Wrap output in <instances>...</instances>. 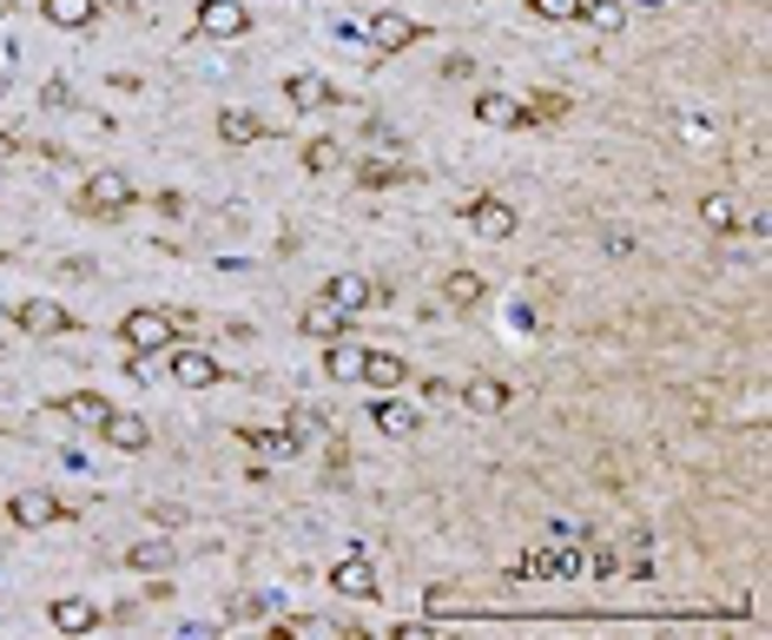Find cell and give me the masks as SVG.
I'll list each match as a JSON object with an SVG mask.
<instances>
[{
    "label": "cell",
    "mask_w": 772,
    "mask_h": 640,
    "mask_svg": "<svg viewBox=\"0 0 772 640\" xmlns=\"http://www.w3.org/2000/svg\"><path fill=\"white\" fill-rule=\"evenodd\" d=\"M172 376H179L186 389H205V383H218L225 370H218V363H212L205 350H179V357H172Z\"/></svg>",
    "instance_id": "17"
},
{
    "label": "cell",
    "mask_w": 772,
    "mask_h": 640,
    "mask_svg": "<svg viewBox=\"0 0 772 640\" xmlns=\"http://www.w3.org/2000/svg\"><path fill=\"white\" fill-rule=\"evenodd\" d=\"M40 14H47L53 27H93L100 0H40Z\"/></svg>",
    "instance_id": "21"
},
{
    "label": "cell",
    "mask_w": 772,
    "mask_h": 640,
    "mask_svg": "<svg viewBox=\"0 0 772 640\" xmlns=\"http://www.w3.org/2000/svg\"><path fill=\"white\" fill-rule=\"evenodd\" d=\"M8 515H14V528H53V522H66V509H60L47 489H21V496L8 502Z\"/></svg>",
    "instance_id": "5"
},
{
    "label": "cell",
    "mask_w": 772,
    "mask_h": 640,
    "mask_svg": "<svg viewBox=\"0 0 772 640\" xmlns=\"http://www.w3.org/2000/svg\"><path fill=\"white\" fill-rule=\"evenodd\" d=\"M370 423H377V430H383V436H409V430H416V423H422V417H416V410H409V404H396V396H383V404H377V410H370Z\"/></svg>",
    "instance_id": "24"
},
{
    "label": "cell",
    "mask_w": 772,
    "mask_h": 640,
    "mask_svg": "<svg viewBox=\"0 0 772 640\" xmlns=\"http://www.w3.org/2000/svg\"><path fill=\"white\" fill-rule=\"evenodd\" d=\"M370 389H403L409 383V363L396 357V350H364V370H357Z\"/></svg>",
    "instance_id": "9"
},
{
    "label": "cell",
    "mask_w": 772,
    "mask_h": 640,
    "mask_svg": "<svg viewBox=\"0 0 772 640\" xmlns=\"http://www.w3.org/2000/svg\"><path fill=\"white\" fill-rule=\"evenodd\" d=\"M476 119L482 126H529V106H515L508 93H482L476 100Z\"/></svg>",
    "instance_id": "19"
},
{
    "label": "cell",
    "mask_w": 772,
    "mask_h": 640,
    "mask_svg": "<svg viewBox=\"0 0 772 640\" xmlns=\"http://www.w3.org/2000/svg\"><path fill=\"white\" fill-rule=\"evenodd\" d=\"M284 100H291L298 113H317V106H330L337 93H330V79H317V73H291V79H284Z\"/></svg>",
    "instance_id": "12"
},
{
    "label": "cell",
    "mask_w": 772,
    "mask_h": 640,
    "mask_svg": "<svg viewBox=\"0 0 772 640\" xmlns=\"http://www.w3.org/2000/svg\"><path fill=\"white\" fill-rule=\"evenodd\" d=\"M529 14H542V21H574L581 0H529Z\"/></svg>",
    "instance_id": "31"
},
{
    "label": "cell",
    "mask_w": 772,
    "mask_h": 640,
    "mask_svg": "<svg viewBox=\"0 0 772 640\" xmlns=\"http://www.w3.org/2000/svg\"><path fill=\"white\" fill-rule=\"evenodd\" d=\"M60 410H66L73 423H86V430H100V423L113 417V404H106V396H100V389H79V396H66V404H60Z\"/></svg>",
    "instance_id": "23"
},
{
    "label": "cell",
    "mask_w": 772,
    "mask_h": 640,
    "mask_svg": "<svg viewBox=\"0 0 772 640\" xmlns=\"http://www.w3.org/2000/svg\"><path fill=\"white\" fill-rule=\"evenodd\" d=\"M337 158H343V145H337V139H311V145H304V166H311V172H330Z\"/></svg>",
    "instance_id": "29"
},
{
    "label": "cell",
    "mask_w": 772,
    "mask_h": 640,
    "mask_svg": "<svg viewBox=\"0 0 772 640\" xmlns=\"http://www.w3.org/2000/svg\"><path fill=\"white\" fill-rule=\"evenodd\" d=\"M443 304H450V310H476V304H482V278H476V271H450V278H443Z\"/></svg>",
    "instance_id": "26"
},
{
    "label": "cell",
    "mask_w": 772,
    "mask_h": 640,
    "mask_svg": "<svg viewBox=\"0 0 772 640\" xmlns=\"http://www.w3.org/2000/svg\"><path fill=\"white\" fill-rule=\"evenodd\" d=\"M126 205H132V179L126 172H93L79 185V212L86 218H119Z\"/></svg>",
    "instance_id": "1"
},
{
    "label": "cell",
    "mask_w": 772,
    "mask_h": 640,
    "mask_svg": "<svg viewBox=\"0 0 772 640\" xmlns=\"http://www.w3.org/2000/svg\"><path fill=\"white\" fill-rule=\"evenodd\" d=\"M265 614H271L265 594H238V601H231V620H265Z\"/></svg>",
    "instance_id": "33"
},
{
    "label": "cell",
    "mask_w": 772,
    "mask_h": 640,
    "mask_svg": "<svg viewBox=\"0 0 772 640\" xmlns=\"http://www.w3.org/2000/svg\"><path fill=\"white\" fill-rule=\"evenodd\" d=\"M218 132H225L231 145H251V139H265V119H257L251 106H225V113H218Z\"/></svg>",
    "instance_id": "20"
},
{
    "label": "cell",
    "mask_w": 772,
    "mask_h": 640,
    "mask_svg": "<svg viewBox=\"0 0 772 640\" xmlns=\"http://www.w3.org/2000/svg\"><path fill=\"white\" fill-rule=\"evenodd\" d=\"M330 588H337V594H351V601H370V594H377V575H370L364 554H351V562H337V568H330Z\"/></svg>",
    "instance_id": "10"
},
{
    "label": "cell",
    "mask_w": 772,
    "mask_h": 640,
    "mask_svg": "<svg viewBox=\"0 0 772 640\" xmlns=\"http://www.w3.org/2000/svg\"><path fill=\"white\" fill-rule=\"evenodd\" d=\"M463 404H469V410H482V417H495V410H508V383H495V376H476V383L463 389Z\"/></svg>",
    "instance_id": "25"
},
{
    "label": "cell",
    "mask_w": 772,
    "mask_h": 640,
    "mask_svg": "<svg viewBox=\"0 0 772 640\" xmlns=\"http://www.w3.org/2000/svg\"><path fill=\"white\" fill-rule=\"evenodd\" d=\"M364 40H370V47H383V53H403V47H416V40H422V27H416L409 14L383 8V14H377V21L364 27Z\"/></svg>",
    "instance_id": "4"
},
{
    "label": "cell",
    "mask_w": 772,
    "mask_h": 640,
    "mask_svg": "<svg viewBox=\"0 0 772 640\" xmlns=\"http://www.w3.org/2000/svg\"><path fill=\"white\" fill-rule=\"evenodd\" d=\"M469 225H476V238H515V205L508 199H476Z\"/></svg>",
    "instance_id": "8"
},
{
    "label": "cell",
    "mask_w": 772,
    "mask_h": 640,
    "mask_svg": "<svg viewBox=\"0 0 772 640\" xmlns=\"http://www.w3.org/2000/svg\"><path fill=\"white\" fill-rule=\"evenodd\" d=\"M324 297H330L343 317H357V310H370V297H377V291H370V278H364V271H337V278L324 284Z\"/></svg>",
    "instance_id": "7"
},
{
    "label": "cell",
    "mask_w": 772,
    "mask_h": 640,
    "mask_svg": "<svg viewBox=\"0 0 772 640\" xmlns=\"http://www.w3.org/2000/svg\"><path fill=\"white\" fill-rule=\"evenodd\" d=\"M14 324H21L27 337H60V331H73V317H66L60 304H47V297H27V304L14 310Z\"/></svg>",
    "instance_id": "6"
},
{
    "label": "cell",
    "mask_w": 772,
    "mask_h": 640,
    "mask_svg": "<svg viewBox=\"0 0 772 640\" xmlns=\"http://www.w3.org/2000/svg\"><path fill=\"white\" fill-rule=\"evenodd\" d=\"M561 113H568L561 93H535V100H529V126H535V119H561Z\"/></svg>",
    "instance_id": "32"
},
{
    "label": "cell",
    "mask_w": 772,
    "mask_h": 640,
    "mask_svg": "<svg viewBox=\"0 0 772 640\" xmlns=\"http://www.w3.org/2000/svg\"><path fill=\"white\" fill-rule=\"evenodd\" d=\"M47 620H53V633H86L100 614H93V601H79V594H60L53 607H47Z\"/></svg>",
    "instance_id": "14"
},
{
    "label": "cell",
    "mask_w": 772,
    "mask_h": 640,
    "mask_svg": "<svg viewBox=\"0 0 772 640\" xmlns=\"http://www.w3.org/2000/svg\"><path fill=\"white\" fill-rule=\"evenodd\" d=\"M409 179H416L409 158H364V166H357V185H370V192H383V185H409Z\"/></svg>",
    "instance_id": "13"
},
{
    "label": "cell",
    "mask_w": 772,
    "mask_h": 640,
    "mask_svg": "<svg viewBox=\"0 0 772 640\" xmlns=\"http://www.w3.org/2000/svg\"><path fill=\"white\" fill-rule=\"evenodd\" d=\"M244 443H251L257 456H298V449H304L298 430H251V423H244Z\"/></svg>",
    "instance_id": "27"
},
{
    "label": "cell",
    "mask_w": 772,
    "mask_h": 640,
    "mask_svg": "<svg viewBox=\"0 0 772 640\" xmlns=\"http://www.w3.org/2000/svg\"><path fill=\"white\" fill-rule=\"evenodd\" d=\"M126 562H132L139 575H159V568H172V562H179V548H172L165 535H152V541H132V548H126Z\"/></svg>",
    "instance_id": "16"
},
{
    "label": "cell",
    "mask_w": 772,
    "mask_h": 640,
    "mask_svg": "<svg viewBox=\"0 0 772 640\" xmlns=\"http://www.w3.org/2000/svg\"><path fill=\"white\" fill-rule=\"evenodd\" d=\"M587 562H581V548H574V535H555V548H542V575H555V581H574Z\"/></svg>",
    "instance_id": "15"
},
{
    "label": "cell",
    "mask_w": 772,
    "mask_h": 640,
    "mask_svg": "<svg viewBox=\"0 0 772 640\" xmlns=\"http://www.w3.org/2000/svg\"><path fill=\"white\" fill-rule=\"evenodd\" d=\"M27 8H40V0H27Z\"/></svg>",
    "instance_id": "35"
},
{
    "label": "cell",
    "mask_w": 772,
    "mask_h": 640,
    "mask_svg": "<svg viewBox=\"0 0 772 640\" xmlns=\"http://www.w3.org/2000/svg\"><path fill=\"white\" fill-rule=\"evenodd\" d=\"M324 370H330L337 383H357V370H364V350H357L351 337H330V350H324Z\"/></svg>",
    "instance_id": "22"
},
{
    "label": "cell",
    "mask_w": 772,
    "mask_h": 640,
    "mask_svg": "<svg viewBox=\"0 0 772 640\" xmlns=\"http://www.w3.org/2000/svg\"><path fill=\"white\" fill-rule=\"evenodd\" d=\"M456 607H469L456 588H429V614H456Z\"/></svg>",
    "instance_id": "34"
},
{
    "label": "cell",
    "mask_w": 772,
    "mask_h": 640,
    "mask_svg": "<svg viewBox=\"0 0 772 640\" xmlns=\"http://www.w3.org/2000/svg\"><path fill=\"white\" fill-rule=\"evenodd\" d=\"M119 337L139 350V357H152V350H165L172 344V310H132L126 324H119Z\"/></svg>",
    "instance_id": "2"
},
{
    "label": "cell",
    "mask_w": 772,
    "mask_h": 640,
    "mask_svg": "<svg viewBox=\"0 0 772 640\" xmlns=\"http://www.w3.org/2000/svg\"><path fill=\"white\" fill-rule=\"evenodd\" d=\"M574 21H594L600 34H615L621 21H628V8H621V0H581V14Z\"/></svg>",
    "instance_id": "28"
},
{
    "label": "cell",
    "mask_w": 772,
    "mask_h": 640,
    "mask_svg": "<svg viewBox=\"0 0 772 640\" xmlns=\"http://www.w3.org/2000/svg\"><path fill=\"white\" fill-rule=\"evenodd\" d=\"M100 436H106L113 449H126V456H139V449H145V417H119V410H113V417L100 423Z\"/></svg>",
    "instance_id": "18"
},
{
    "label": "cell",
    "mask_w": 772,
    "mask_h": 640,
    "mask_svg": "<svg viewBox=\"0 0 772 640\" xmlns=\"http://www.w3.org/2000/svg\"><path fill=\"white\" fill-rule=\"evenodd\" d=\"M304 337H317V344H330V337H351V317H343L330 297H317V304L304 310Z\"/></svg>",
    "instance_id": "11"
},
{
    "label": "cell",
    "mask_w": 772,
    "mask_h": 640,
    "mask_svg": "<svg viewBox=\"0 0 772 640\" xmlns=\"http://www.w3.org/2000/svg\"><path fill=\"white\" fill-rule=\"evenodd\" d=\"M244 27H251V8H244V0H199V34L238 40Z\"/></svg>",
    "instance_id": "3"
},
{
    "label": "cell",
    "mask_w": 772,
    "mask_h": 640,
    "mask_svg": "<svg viewBox=\"0 0 772 640\" xmlns=\"http://www.w3.org/2000/svg\"><path fill=\"white\" fill-rule=\"evenodd\" d=\"M700 218H707L713 231H733V225H739V212H733V199H707V205H700Z\"/></svg>",
    "instance_id": "30"
}]
</instances>
